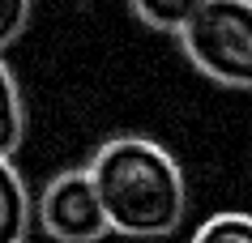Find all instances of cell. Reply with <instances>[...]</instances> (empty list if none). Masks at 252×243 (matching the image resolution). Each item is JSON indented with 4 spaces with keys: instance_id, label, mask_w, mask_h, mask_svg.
<instances>
[{
    "instance_id": "cell-1",
    "label": "cell",
    "mask_w": 252,
    "mask_h": 243,
    "mask_svg": "<svg viewBox=\"0 0 252 243\" xmlns=\"http://www.w3.org/2000/svg\"><path fill=\"white\" fill-rule=\"evenodd\" d=\"M90 179L103 201L107 226L128 239H162L184 226L188 179L167 145L124 133L94 149Z\"/></svg>"
},
{
    "instance_id": "cell-2",
    "label": "cell",
    "mask_w": 252,
    "mask_h": 243,
    "mask_svg": "<svg viewBox=\"0 0 252 243\" xmlns=\"http://www.w3.org/2000/svg\"><path fill=\"white\" fill-rule=\"evenodd\" d=\"M197 73L226 90H252V0H201L180 30Z\"/></svg>"
},
{
    "instance_id": "cell-3",
    "label": "cell",
    "mask_w": 252,
    "mask_h": 243,
    "mask_svg": "<svg viewBox=\"0 0 252 243\" xmlns=\"http://www.w3.org/2000/svg\"><path fill=\"white\" fill-rule=\"evenodd\" d=\"M34 222L56 243H98L103 235H111L86 166H68L43 184V192L34 196Z\"/></svg>"
},
{
    "instance_id": "cell-4",
    "label": "cell",
    "mask_w": 252,
    "mask_h": 243,
    "mask_svg": "<svg viewBox=\"0 0 252 243\" xmlns=\"http://www.w3.org/2000/svg\"><path fill=\"white\" fill-rule=\"evenodd\" d=\"M30 226H34V196L13 158L0 154V243H26Z\"/></svg>"
},
{
    "instance_id": "cell-5",
    "label": "cell",
    "mask_w": 252,
    "mask_h": 243,
    "mask_svg": "<svg viewBox=\"0 0 252 243\" xmlns=\"http://www.w3.org/2000/svg\"><path fill=\"white\" fill-rule=\"evenodd\" d=\"M22 136H26V103H22L13 68L4 64V55H0V154L13 158Z\"/></svg>"
},
{
    "instance_id": "cell-6",
    "label": "cell",
    "mask_w": 252,
    "mask_h": 243,
    "mask_svg": "<svg viewBox=\"0 0 252 243\" xmlns=\"http://www.w3.org/2000/svg\"><path fill=\"white\" fill-rule=\"evenodd\" d=\"M128 9H133L137 22H146L150 30L180 34V30L188 26V17L201 9V0H128Z\"/></svg>"
},
{
    "instance_id": "cell-7",
    "label": "cell",
    "mask_w": 252,
    "mask_h": 243,
    "mask_svg": "<svg viewBox=\"0 0 252 243\" xmlns=\"http://www.w3.org/2000/svg\"><path fill=\"white\" fill-rule=\"evenodd\" d=\"M192 243H252V214H214L192 235Z\"/></svg>"
},
{
    "instance_id": "cell-8",
    "label": "cell",
    "mask_w": 252,
    "mask_h": 243,
    "mask_svg": "<svg viewBox=\"0 0 252 243\" xmlns=\"http://www.w3.org/2000/svg\"><path fill=\"white\" fill-rule=\"evenodd\" d=\"M30 17H34V0H0V55L26 34Z\"/></svg>"
}]
</instances>
